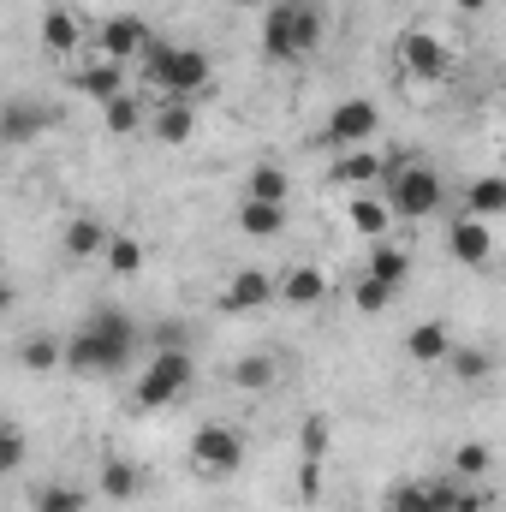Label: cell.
I'll list each match as a JSON object with an SVG mask.
<instances>
[{"label": "cell", "mask_w": 506, "mask_h": 512, "mask_svg": "<svg viewBox=\"0 0 506 512\" xmlns=\"http://www.w3.org/2000/svg\"><path fill=\"white\" fill-rule=\"evenodd\" d=\"M381 173H393V167L381 161L376 149H346V155L334 161V185H376Z\"/></svg>", "instance_id": "22"}, {"label": "cell", "mask_w": 506, "mask_h": 512, "mask_svg": "<svg viewBox=\"0 0 506 512\" xmlns=\"http://www.w3.org/2000/svg\"><path fill=\"white\" fill-rule=\"evenodd\" d=\"M18 364H24V370H54V364H66V340H54V334H30V340L18 346Z\"/></svg>", "instance_id": "26"}, {"label": "cell", "mask_w": 506, "mask_h": 512, "mask_svg": "<svg viewBox=\"0 0 506 512\" xmlns=\"http://www.w3.org/2000/svg\"><path fill=\"white\" fill-rule=\"evenodd\" d=\"M453 483H441V477H423V483H399L393 495H387V512H453Z\"/></svg>", "instance_id": "11"}, {"label": "cell", "mask_w": 506, "mask_h": 512, "mask_svg": "<svg viewBox=\"0 0 506 512\" xmlns=\"http://www.w3.org/2000/svg\"><path fill=\"white\" fill-rule=\"evenodd\" d=\"M489 501H495V495H489L483 483H465V489L453 495V512H489Z\"/></svg>", "instance_id": "36"}, {"label": "cell", "mask_w": 506, "mask_h": 512, "mask_svg": "<svg viewBox=\"0 0 506 512\" xmlns=\"http://www.w3.org/2000/svg\"><path fill=\"white\" fill-rule=\"evenodd\" d=\"M298 447H304V459H328V447H334V423H328V417H304Z\"/></svg>", "instance_id": "32"}, {"label": "cell", "mask_w": 506, "mask_h": 512, "mask_svg": "<svg viewBox=\"0 0 506 512\" xmlns=\"http://www.w3.org/2000/svg\"><path fill=\"white\" fill-rule=\"evenodd\" d=\"M233 221H239V233H245V239H280V233H286V203H262V197H245Z\"/></svg>", "instance_id": "16"}, {"label": "cell", "mask_w": 506, "mask_h": 512, "mask_svg": "<svg viewBox=\"0 0 506 512\" xmlns=\"http://www.w3.org/2000/svg\"><path fill=\"white\" fill-rule=\"evenodd\" d=\"M405 352H411V364H447L453 334H447L441 322H417V328L405 334Z\"/></svg>", "instance_id": "21"}, {"label": "cell", "mask_w": 506, "mask_h": 512, "mask_svg": "<svg viewBox=\"0 0 506 512\" xmlns=\"http://www.w3.org/2000/svg\"><path fill=\"white\" fill-rule=\"evenodd\" d=\"M131 352H137V322L126 310H96L72 340H66V370L78 376H114L126 370Z\"/></svg>", "instance_id": "1"}, {"label": "cell", "mask_w": 506, "mask_h": 512, "mask_svg": "<svg viewBox=\"0 0 506 512\" xmlns=\"http://www.w3.org/2000/svg\"><path fill=\"white\" fill-rule=\"evenodd\" d=\"M322 42V12L310 0H280L262 18V54L268 60H304Z\"/></svg>", "instance_id": "2"}, {"label": "cell", "mask_w": 506, "mask_h": 512, "mask_svg": "<svg viewBox=\"0 0 506 512\" xmlns=\"http://www.w3.org/2000/svg\"><path fill=\"white\" fill-rule=\"evenodd\" d=\"M376 131H381V108L364 102V96H352V102H340V108L328 114V131H322V137H328L334 149H364Z\"/></svg>", "instance_id": "8"}, {"label": "cell", "mask_w": 506, "mask_h": 512, "mask_svg": "<svg viewBox=\"0 0 506 512\" xmlns=\"http://www.w3.org/2000/svg\"><path fill=\"white\" fill-rule=\"evenodd\" d=\"M191 382H197V358H191V352H149L131 405H137V411H161V405H173Z\"/></svg>", "instance_id": "3"}, {"label": "cell", "mask_w": 506, "mask_h": 512, "mask_svg": "<svg viewBox=\"0 0 506 512\" xmlns=\"http://www.w3.org/2000/svg\"><path fill=\"white\" fill-rule=\"evenodd\" d=\"M78 42H84V24H78V12H66V6H54L48 18H42V48L48 54H78Z\"/></svg>", "instance_id": "20"}, {"label": "cell", "mask_w": 506, "mask_h": 512, "mask_svg": "<svg viewBox=\"0 0 506 512\" xmlns=\"http://www.w3.org/2000/svg\"><path fill=\"white\" fill-rule=\"evenodd\" d=\"M274 298H280V280H274V274H262V268H239V274L227 280V292H221V310L251 316V310H268Z\"/></svg>", "instance_id": "10"}, {"label": "cell", "mask_w": 506, "mask_h": 512, "mask_svg": "<svg viewBox=\"0 0 506 512\" xmlns=\"http://www.w3.org/2000/svg\"><path fill=\"white\" fill-rule=\"evenodd\" d=\"M447 251H453V262H465V268H483V262L495 256V233H489V221L459 215L453 233H447Z\"/></svg>", "instance_id": "12"}, {"label": "cell", "mask_w": 506, "mask_h": 512, "mask_svg": "<svg viewBox=\"0 0 506 512\" xmlns=\"http://www.w3.org/2000/svg\"><path fill=\"white\" fill-rule=\"evenodd\" d=\"M36 512H84V489H72V483H48V489L36 495Z\"/></svg>", "instance_id": "33"}, {"label": "cell", "mask_w": 506, "mask_h": 512, "mask_svg": "<svg viewBox=\"0 0 506 512\" xmlns=\"http://www.w3.org/2000/svg\"><path fill=\"white\" fill-rule=\"evenodd\" d=\"M453 6H459V12H483L489 0H453Z\"/></svg>", "instance_id": "39"}, {"label": "cell", "mask_w": 506, "mask_h": 512, "mask_svg": "<svg viewBox=\"0 0 506 512\" xmlns=\"http://www.w3.org/2000/svg\"><path fill=\"white\" fill-rule=\"evenodd\" d=\"M155 48V36H149V24L137 18V12H114L102 30H96V60H120V66H131V60H143Z\"/></svg>", "instance_id": "7"}, {"label": "cell", "mask_w": 506, "mask_h": 512, "mask_svg": "<svg viewBox=\"0 0 506 512\" xmlns=\"http://www.w3.org/2000/svg\"><path fill=\"white\" fill-rule=\"evenodd\" d=\"M489 465H495V453H489V441H465V447L453 453V471H459L465 483H483V477H489Z\"/></svg>", "instance_id": "30"}, {"label": "cell", "mask_w": 506, "mask_h": 512, "mask_svg": "<svg viewBox=\"0 0 506 512\" xmlns=\"http://www.w3.org/2000/svg\"><path fill=\"white\" fill-rule=\"evenodd\" d=\"M102 120H108V131H120V137H126V131H137L143 126V120H149V108H143V96H120V102H108V108H102Z\"/></svg>", "instance_id": "29"}, {"label": "cell", "mask_w": 506, "mask_h": 512, "mask_svg": "<svg viewBox=\"0 0 506 512\" xmlns=\"http://www.w3.org/2000/svg\"><path fill=\"white\" fill-rule=\"evenodd\" d=\"M465 215H477V221L506 215V179H501V173H483V179H471V191H465Z\"/></svg>", "instance_id": "23"}, {"label": "cell", "mask_w": 506, "mask_h": 512, "mask_svg": "<svg viewBox=\"0 0 506 512\" xmlns=\"http://www.w3.org/2000/svg\"><path fill=\"white\" fill-rule=\"evenodd\" d=\"M96 495H102V501H114V507H126V501L143 495V471L126 465V459H108V465H102V477H96Z\"/></svg>", "instance_id": "18"}, {"label": "cell", "mask_w": 506, "mask_h": 512, "mask_svg": "<svg viewBox=\"0 0 506 512\" xmlns=\"http://www.w3.org/2000/svg\"><path fill=\"white\" fill-rule=\"evenodd\" d=\"M274 376H280V364H274L268 352H251V358H239V364H233V387H245V393L274 387Z\"/></svg>", "instance_id": "27"}, {"label": "cell", "mask_w": 506, "mask_h": 512, "mask_svg": "<svg viewBox=\"0 0 506 512\" xmlns=\"http://www.w3.org/2000/svg\"><path fill=\"white\" fill-rule=\"evenodd\" d=\"M387 203H393V215H399V221H429V215L447 203L441 173H435V167H423V161L393 167V173H387Z\"/></svg>", "instance_id": "5"}, {"label": "cell", "mask_w": 506, "mask_h": 512, "mask_svg": "<svg viewBox=\"0 0 506 512\" xmlns=\"http://www.w3.org/2000/svg\"><path fill=\"white\" fill-rule=\"evenodd\" d=\"M501 120H506V114H501Z\"/></svg>", "instance_id": "42"}, {"label": "cell", "mask_w": 506, "mask_h": 512, "mask_svg": "<svg viewBox=\"0 0 506 512\" xmlns=\"http://www.w3.org/2000/svg\"><path fill=\"white\" fill-rule=\"evenodd\" d=\"M42 126H54V114H42V108H30V102H12V108H6V120H0V137L18 149V143H30Z\"/></svg>", "instance_id": "24"}, {"label": "cell", "mask_w": 506, "mask_h": 512, "mask_svg": "<svg viewBox=\"0 0 506 512\" xmlns=\"http://www.w3.org/2000/svg\"><path fill=\"white\" fill-rule=\"evenodd\" d=\"M108 245H114V233H108L96 215H78V221L66 227V256H72V262H96V256H108Z\"/></svg>", "instance_id": "17"}, {"label": "cell", "mask_w": 506, "mask_h": 512, "mask_svg": "<svg viewBox=\"0 0 506 512\" xmlns=\"http://www.w3.org/2000/svg\"><path fill=\"white\" fill-rule=\"evenodd\" d=\"M114 274H137L143 268V245L137 239H126V233H114V245H108V256H102Z\"/></svg>", "instance_id": "34"}, {"label": "cell", "mask_w": 506, "mask_h": 512, "mask_svg": "<svg viewBox=\"0 0 506 512\" xmlns=\"http://www.w3.org/2000/svg\"><path fill=\"white\" fill-rule=\"evenodd\" d=\"M137 66H143V78L161 84L167 96H197V90L209 84V54H203V48H161V42H155Z\"/></svg>", "instance_id": "4"}, {"label": "cell", "mask_w": 506, "mask_h": 512, "mask_svg": "<svg viewBox=\"0 0 506 512\" xmlns=\"http://www.w3.org/2000/svg\"><path fill=\"white\" fill-rule=\"evenodd\" d=\"M298 495H304V501L322 495V459H304V471H298Z\"/></svg>", "instance_id": "38"}, {"label": "cell", "mask_w": 506, "mask_h": 512, "mask_svg": "<svg viewBox=\"0 0 506 512\" xmlns=\"http://www.w3.org/2000/svg\"><path fill=\"white\" fill-rule=\"evenodd\" d=\"M501 161H506V149H501Z\"/></svg>", "instance_id": "41"}, {"label": "cell", "mask_w": 506, "mask_h": 512, "mask_svg": "<svg viewBox=\"0 0 506 512\" xmlns=\"http://www.w3.org/2000/svg\"><path fill=\"white\" fill-rule=\"evenodd\" d=\"M155 137L161 143H191V131H197V114H191V96H167L161 108H155Z\"/></svg>", "instance_id": "19"}, {"label": "cell", "mask_w": 506, "mask_h": 512, "mask_svg": "<svg viewBox=\"0 0 506 512\" xmlns=\"http://www.w3.org/2000/svg\"><path fill=\"white\" fill-rule=\"evenodd\" d=\"M322 298H328V274H322V268L298 262V268L280 274V304H286V310H316Z\"/></svg>", "instance_id": "13"}, {"label": "cell", "mask_w": 506, "mask_h": 512, "mask_svg": "<svg viewBox=\"0 0 506 512\" xmlns=\"http://www.w3.org/2000/svg\"><path fill=\"white\" fill-rule=\"evenodd\" d=\"M387 298H393V286H387V280H376V274H364V280H358V292H352V304H358L364 316L387 310Z\"/></svg>", "instance_id": "35"}, {"label": "cell", "mask_w": 506, "mask_h": 512, "mask_svg": "<svg viewBox=\"0 0 506 512\" xmlns=\"http://www.w3.org/2000/svg\"><path fill=\"white\" fill-rule=\"evenodd\" d=\"M447 364H453V376H459V382H483L495 358H489L483 346H453V352H447Z\"/></svg>", "instance_id": "31"}, {"label": "cell", "mask_w": 506, "mask_h": 512, "mask_svg": "<svg viewBox=\"0 0 506 512\" xmlns=\"http://www.w3.org/2000/svg\"><path fill=\"white\" fill-rule=\"evenodd\" d=\"M245 197L286 203V197H292V173H286V167H274V161H262V167H251V185H245Z\"/></svg>", "instance_id": "25"}, {"label": "cell", "mask_w": 506, "mask_h": 512, "mask_svg": "<svg viewBox=\"0 0 506 512\" xmlns=\"http://www.w3.org/2000/svg\"><path fill=\"white\" fill-rule=\"evenodd\" d=\"M215 6H256V0H215Z\"/></svg>", "instance_id": "40"}, {"label": "cell", "mask_w": 506, "mask_h": 512, "mask_svg": "<svg viewBox=\"0 0 506 512\" xmlns=\"http://www.w3.org/2000/svg\"><path fill=\"white\" fill-rule=\"evenodd\" d=\"M0 465H6V471H18V465H24V435H18V429H6V435H0Z\"/></svg>", "instance_id": "37"}, {"label": "cell", "mask_w": 506, "mask_h": 512, "mask_svg": "<svg viewBox=\"0 0 506 512\" xmlns=\"http://www.w3.org/2000/svg\"><path fill=\"white\" fill-rule=\"evenodd\" d=\"M346 221H352V233H364V239H387V227H393V203L376 197V191H358V197L346 203Z\"/></svg>", "instance_id": "15"}, {"label": "cell", "mask_w": 506, "mask_h": 512, "mask_svg": "<svg viewBox=\"0 0 506 512\" xmlns=\"http://www.w3.org/2000/svg\"><path fill=\"white\" fill-rule=\"evenodd\" d=\"M78 90H84L96 108H108V102L126 96V66H120V60H90V66H78Z\"/></svg>", "instance_id": "14"}, {"label": "cell", "mask_w": 506, "mask_h": 512, "mask_svg": "<svg viewBox=\"0 0 506 512\" xmlns=\"http://www.w3.org/2000/svg\"><path fill=\"white\" fill-rule=\"evenodd\" d=\"M370 274H376V280H387V286H399V280L411 274V251H399V245L376 239V251H370Z\"/></svg>", "instance_id": "28"}, {"label": "cell", "mask_w": 506, "mask_h": 512, "mask_svg": "<svg viewBox=\"0 0 506 512\" xmlns=\"http://www.w3.org/2000/svg\"><path fill=\"white\" fill-rule=\"evenodd\" d=\"M191 465H197V471H209V477L239 471V465H245V435H239V429H227V423H203V429L191 435Z\"/></svg>", "instance_id": "6"}, {"label": "cell", "mask_w": 506, "mask_h": 512, "mask_svg": "<svg viewBox=\"0 0 506 512\" xmlns=\"http://www.w3.org/2000/svg\"><path fill=\"white\" fill-rule=\"evenodd\" d=\"M399 66H405L411 78L441 84V78H453V48H447L441 36H429V30H411V36L399 42Z\"/></svg>", "instance_id": "9"}]
</instances>
